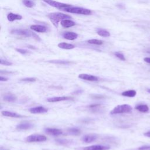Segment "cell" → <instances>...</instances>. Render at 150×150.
<instances>
[{
	"label": "cell",
	"mask_w": 150,
	"mask_h": 150,
	"mask_svg": "<svg viewBox=\"0 0 150 150\" xmlns=\"http://www.w3.org/2000/svg\"><path fill=\"white\" fill-rule=\"evenodd\" d=\"M48 17L49 18L53 25L56 28L58 27V24L59 22H61L64 20H68V19L72 18L70 16L60 12L50 13L48 15Z\"/></svg>",
	"instance_id": "obj_1"
},
{
	"label": "cell",
	"mask_w": 150,
	"mask_h": 150,
	"mask_svg": "<svg viewBox=\"0 0 150 150\" xmlns=\"http://www.w3.org/2000/svg\"><path fill=\"white\" fill-rule=\"evenodd\" d=\"M133 108L128 104H121L118 105L116 107L112 109L111 112V115H119V114H124L128 113L132 111Z\"/></svg>",
	"instance_id": "obj_2"
},
{
	"label": "cell",
	"mask_w": 150,
	"mask_h": 150,
	"mask_svg": "<svg viewBox=\"0 0 150 150\" xmlns=\"http://www.w3.org/2000/svg\"><path fill=\"white\" fill-rule=\"evenodd\" d=\"M11 33L20 35V36H22L24 37H33L36 40L40 41V39L38 36H37L35 33L33 32L27 30V29H12L11 31Z\"/></svg>",
	"instance_id": "obj_3"
},
{
	"label": "cell",
	"mask_w": 150,
	"mask_h": 150,
	"mask_svg": "<svg viewBox=\"0 0 150 150\" xmlns=\"http://www.w3.org/2000/svg\"><path fill=\"white\" fill-rule=\"evenodd\" d=\"M43 1L45 3H46V4H49V5H50L53 7H55L56 8L62 10V11H65L68 8L73 7L72 5L64 4V3H59L58 1H53V0H43Z\"/></svg>",
	"instance_id": "obj_4"
},
{
	"label": "cell",
	"mask_w": 150,
	"mask_h": 150,
	"mask_svg": "<svg viewBox=\"0 0 150 150\" xmlns=\"http://www.w3.org/2000/svg\"><path fill=\"white\" fill-rule=\"evenodd\" d=\"M65 11L70 13L81 14L85 15H91L92 13L91 11L90 10L82 8V7H73L68 8Z\"/></svg>",
	"instance_id": "obj_5"
},
{
	"label": "cell",
	"mask_w": 150,
	"mask_h": 150,
	"mask_svg": "<svg viewBox=\"0 0 150 150\" xmlns=\"http://www.w3.org/2000/svg\"><path fill=\"white\" fill-rule=\"evenodd\" d=\"M47 138L43 135H38V134H33L27 137L26 141L29 142H44L46 141Z\"/></svg>",
	"instance_id": "obj_6"
},
{
	"label": "cell",
	"mask_w": 150,
	"mask_h": 150,
	"mask_svg": "<svg viewBox=\"0 0 150 150\" xmlns=\"http://www.w3.org/2000/svg\"><path fill=\"white\" fill-rule=\"evenodd\" d=\"M45 133L49 135H52L53 136H58L62 135L63 132L62 131L58 128H47L45 130Z\"/></svg>",
	"instance_id": "obj_7"
},
{
	"label": "cell",
	"mask_w": 150,
	"mask_h": 150,
	"mask_svg": "<svg viewBox=\"0 0 150 150\" xmlns=\"http://www.w3.org/2000/svg\"><path fill=\"white\" fill-rule=\"evenodd\" d=\"M110 147L102 145H93L85 147L83 150H108Z\"/></svg>",
	"instance_id": "obj_8"
},
{
	"label": "cell",
	"mask_w": 150,
	"mask_h": 150,
	"mask_svg": "<svg viewBox=\"0 0 150 150\" xmlns=\"http://www.w3.org/2000/svg\"><path fill=\"white\" fill-rule=\"evenodd\" d=\"M29 111L32 114H41V113H45L48 112V109L42 107H35L29 109Z\"/></svg>",
	"instance_id": "obj_9"
},
{
	"label": "cell",
	"mask_w": 150,
	"mask_h": 150,
	"mask_svg": "<svg viewBox=\"0 0 150 150\" xmlns=\"http://www.w3.org/2000/svg\"><path fill=\"white\" fill-rule=\"evenodd\" d=\"M79 78L81 79L88 80V81H92L96 82L99 80V78L96 76H93V75L87 74H80L79 75Z\"/></svg>",
	"instance_id": "obj_10"
},
{
	"label": "cell",
	"mask_w": 150,
	"mask_h": 150,
	"mask_svg": "<svg viewBox=\"0 0 150 150\" xmlns=\"http://www.w3.org/2000/svg\"><path fill=\"white\" fill-rule=\"evenodd\" d=\"M72 99L70 97L68 96H59V97H54L49 98L47 99V101L48 102L51 103H55V102H62V101H67L69 100H72Z\"/></svg>",
	"instance_id": "obj_11"
},
{
	"label": "cell",
	"mask_w": 150,
	"mask_h": 150,
	"mask_svg": "<svg viewBox=\"0 0 150 150\" xmlns=\"http://www.w3.org/2000/svg\"><path fill=\"white\" fill-rule=\"evenodd\" d=\"M33 124L29 123V122H27V121H24L22 122L20 124H18L16 125V129L18 130H29L31 128L33 127Z\"/></svg>",
	"instance_id": "obj_12"
},
{
	"label": "cell",
	"mask_w": 150,
	"mask_h": 150,
	"mask_svg": "<svg viewBox=\"0 0 150 150\" xmlns=\"http://www.w3.org/2000/svg\"><path fill=\"white\" fill-rule=\"evenodd\" d=\"M62 36L65 39H66L68 40L73 41L77 38L78 35L76 33H74V32H64L62 34Z\"/></svg>",
	"instance_id": "obj_13"
},
{
	"label": "cell",
	"mask_w": 150,
	"mask_h": 150,
	"mask_svg": "<svg viewBox=\"0 0 150 150\" xmlns=\"http://www.w3.org/2000/svg\"><path fill=\"white\" fill-rule=\"evenodd\" d=\"M1 114L4 116L6 117H10L14 118H21L23 117V116L16 113V112L9 111H1Z\"/></svg>",
	"instance_id": "obj_14"
},
{
	"label": "cell",
	"mask_w": 150,
	"mask_h": 150,
	"mask_svg": "<svg viewBox=\"0 0 150 150\" xmlns=\"http://www.w3.org/2000/svg\"><path fill=\"white\" fill-rule=\"evenodd\" d=\"M8 20L10 22H13L16 20H21L22 19V16L19 14L14 13H9L7 15Z\"/></svg>",
	"instance_id": "obj_15"
},
{
	"label": "cell",
	"mask_w": 150,
	"mask_h": 150,
	"mask_svg": "<svg viewBox=\"0 0 150 150\" xmlns=\"http://www.w3.org/2000/svg\"><path fill=\"white\" fill-rule=\"evenodd\" d=\"M31 29L34 31H36L37 32H41L44 33L47 30L46 28L44 25H33L31 26Z\"/></svg>",
	"instance_id": "obj_16"
},
{
	"label": "cell",
	"mask_w": 150,
	"mask_h": 150,
	"mask_svg": "<svg viewBox=\"0 0 150 150\" xmlns=\"http://www.w3.org/2000/svg\"><path fill=\"white\" fill-rule=\"evenodd\" d=\"M61 24L63 28H70L76 25L74 22H73L70 20H64L61 22Z\"/></svg>",
	"instance_id": "obj_17"
},
{
	"label": "cell",
	"mask_w": 150,
	"mask_h": 150,
	"mask_svg": "<svg viewBox=\"0 0 150 150\" xmlns=\"http://www.w3.org/2000/svg\"><path fill=\"white\" fill-rule=\"evenodd\" d=\"M96 140V136L95 135H93V134L86 135L82 138V140L86 143H90L93 142Z\"/></svg>",
	"instance_id": "obj_18"
},
{
	"label": "cell",
	"mask_w": 150,
	"mask_h": 150,
	"mask_svg": "<svg viewBox=\"0 0 150 150\" xmlns=\"http://www.w3.org/2000/svg\"><path fill=\"white\" fill-rule=\"evenodd\" d=\"M136 91L134 90H127L125 91H123L121 95L125 97H134L136 96Z\"/></svg>",
	"instance_id": "obj_19"
},
{
	"label": "cell",
	"mask_w": 150,
	"mask_h": 150,
	"mask_svg": "<svg viewBox=\"0 0 150 150\" xmlns=\"http://www.w3.org/2000/svg\"><path fill=\"white\" fill-rule=\"evenodd\" d=\"M135 108L142 112H147L149 111V107L146 104H139L136 106Z\"/></svg>",
	"instance_id": "obj_20"
},
{
	"label": "cell",
	"mask_w": 150,
	"mask_h": 150,
	"mask_svg": "<svg viewBox=\"0 0 150 150\" xmlns=\"http://www.w3.org/2000/svg\"><path fill=\"white\" fill-rule=\"evenodd\" d=\"M4 100L6 102H14L16 100V97L15 95H12V94H7L4 96Z\"/></svg>",
	"instance_id": "obj_21"
},
{
	"label": "cell",
	"mask_w": 150,
	"mask_h": 150,
	"mask_svg": "<svg viewBox=\"0 0 150 150\" xmlns=\"http://www.w3.org/2000/svg\"><path fill=\"white\" fill-rule=\"evenodd\" d=\"M58 47L61 49H72L74 48L75 46H74V45H73L72 44L62 42V43H60L58 44Z\"/></svg>",
	"instance_id": "obj_22"
},
{
	"label": "cell",
	"mask_w": 150,
	"mask_h": 150,
	"mask_svg": "<svg viewBox=\"0 0 150 150\" xmlns=\"http://www.w3.org/2000/svg\"><path fill=\"white\" fill-rule=\"evenodd\" d=\"M68 131L70 134L73 135V136H78L81 133L80 130L77 128H70L68 129Z\"/></svg>",
	"instance_id": "obj_23"
},
{
	"label": "cell",
	"mask_w": 150,
	"mask_h": 150,
	"mask_svg": "<svg viewBox=\"0 0 150 150\" xmlns=\"http://www.w3.org/2000/svg\"><path fill=\"white\" fill-rule=\"evenodd\" d=\"M97 33L99 35L102 37H109L110 36V33H109V32L103 29H97Z\"/></svg>",
	"instance_id": "obj_24"
},
{
	"label": "cell",
	"mask_w": 150,
	"mask_h": 150,
	"mask_svg": "<svg viewBox=\"0 0 150 150\" xmlns=\"http://www.w3.org/2000/svg\"><path fill=\"white\" fill-rule=\"evenodd\" d=\"M87 42L90 44L96 45H101L103 44V42L102 41L99 40H90L87 41Z\"/></svg>",
	"instance_id": "obj_25"
},
{
	"label": "cell",
	"mask_w": 150,
	"mask_h": 150,
	"mask_svg": "<svg viewBox=\"0 0 150 150\" xmlns=\"http://www.w3.org/2000/svg\"><path fill=\"white\" fill-rule=\"evenodd\" d=\"M22 3L24 5L28 8H32L35 5L34 3H33L31 1H29V0H23Z\"/></svg>",
	"instance_id": "obj_26"
},
{
	"label": "cell",
	"mask_w": 150,
	"mask_h": 150,
	"mask_svg": "<svg viewBox=\"0 0 150 150\" xmlns=\"http://www.w3.org/2000/svg\"><path fill=\"white\" fill-rule=\"evenodd\" d=\"M115 55L116 56L117 58H118L119 59L121 60V61H125V56H124V55L119 52H115Z\"/></svg>",
	"instance_id": "obj_27"
},
{
	"label": "cell",
	"mask_w": 150,
	"mask_h": 150,
	"mask_svg": "<svg viewBox=\"0 0 150 150\" xmlns=\"http://www.w3.org/2000/svg\"><path fill=\"white\" fill-rule=\"evenodd\" d=\"M50 63H57V64H69L70 62L69 61H49Z\"/></svg>",
	"instance_id": "obj_28"
},
{
	"label": "cell",
	"mask_w": 150,
	"mask_h": 150,
	"mask_svg": "<svg viewBox=\"0 0 150 150\" xmlns=\"http://www.w3.org/2000/svg\"><path fill=\"white\" fill-rule=\"evenodd\" d=\"M21 81L26 82H34L36 81V79L34 78H26L21 79Z\"/></svg>",
	"instance_id": "obj_29"
},
{
	"label": "cell",
	"mask_w": 150,
	"mask_h": 150,
	"mask_svg": "<svg viewBox=\"0 0 150 150\" xmlns=\"http://www.w3.org/2000/svg\"><path fill=\"white\" fill-rule=\"evenodd\" d=\"M0 63H1V65H5V66H11L12 65V63L11 62H10L7 61L3 60V59H0Z\"/></svg>",
	"instance_id": "obj_30"
},
{
	"label": "cell",
	"mask_w": 150,
	"mask_h": 150,
	"mask_svg": "<svg viewBox=\"0 0 150 150\" xmlns=\"http://www.w3.org/2000/svg\"><path fill=\"white\" fill-rule=\"evenodd\" d=\"M16 50L17 52H18L19 53H20L21 54H26L27 53H28V51L25 49H16Z\"/></svg>",
	"instance_id": "obj_31"
},
{
	"label": "cell",
	"mask_w": 150,
	"mask_h": 150,
	"mask_svg": "<svg viewBox=\"0 0 150 150\" xmlns=\"http://www.w3.org/2000/svg\"><path fill=\"white\" fill-rule=\"evenodd\" d=\"M149 149H150V146H148V145H144V146H142V147L138 148L139 150H147Z\"/></svg>",
	"instance_id": "obj_32"
},
{
	"label": "cell",
	"mask_w": 150,
	"mask_h": 150,
	"mask_svg": "<svg viewBox=\"0 0 150 150\" xmlns=\"http://www.w3.org/2000/svg\"><path fill=\"white\" fill-rule=\"evenodd\" d=\"M56 141H57L58 143H60V144H66V143H68V141L63 140H56Z\"/></svg>",
	"instance_id": "obj_33"
},
{
	"label": "cell",
	"mask_w": 150,
	"mask_h": 150,
	"mask_svg": "<svg viewBox=\"0 0 150 150\" xmlns=\"http://www.w3.org/2000/svg\"><path fill=\"white\" fill-rule=\"evenodd\" d=\"M8 80V79L5 78V77H3V76H0V81L1 82H6Z\"/></svg>",
	"instance_id": "obj_34"
},
{
	"label": "cell",
	"mask_w": 150,
	"mask_h": 150,
	"mask_svg": "<svg viewBox=\"0 0 150 150\" xmlns=\"http://www.w3.org/2000/svg\"><path fill=\"white\" fill-rule=\"evenodd\" d=\"M144 61L145 62H147V63L150 64V58H145L144 59Z\"/></svg>",
	"instance_id": "obj_35"
},
{
	"label": "cell",
	"mask_w": 150,
	"mask_h": 150,
	"mask_svg": "<svg viewBox=\"0 0 150 150\" xmlns=\"http://www.w3.org/2000/svg\"><path fill=\"white\" fill-rule=\"evenodd\" d=\"M144 136L147 137H149L150 138V131H148V132L144 133Z\"/></svg>",
	"instance_id": "obj_36"
},
{
	"label": "cell",
	"mask_w": 150,
	"mask_h": 150,
	"mask_svg": "<svg viewBox=\"0 0 150 150\" xmlns=\"http://www.w3.org/2000/svg\"><path fill=\"white\" fill-rule=\"evenodd\" d=\"M147 91H148L149 93H150V89H148V90H147Z\"/></svg>",
	"instance_id": "obj_37"
},
{
	"label": "cell",
	"mask_w": 150,
	"mask_h": 150,
	"mask_svg": "<svg viewBox=\"0 0 150 150\" xmlns=\"http://www.w3.org/2000/svg\"><path fill=\"white\" fill-rule=\"evenodd\" d=\"M1 150H5V149H3V148H1Z\"/></svg>",
	"instance_id": "obj_38"
},
{
	"label": "cell",
	"mask_w": 150,
	"mask_h": 150,
	"mask_svg": "<svg viewBox=\"0 0 150 150\" xmlns=\"http://www.w3.org/2000/svg\"><path fill=\"white\" fill-rule=\"evenodd\" d=\"M147 52H148V53H150V51H148Z\"/></svg>",
	"instance_id": "obj_39"
}]
</instances>
